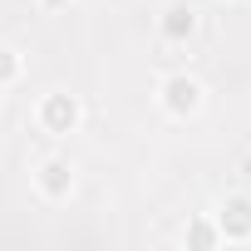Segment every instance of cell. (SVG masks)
<instances>
[{
  "instance_id": "obj_1",
  "label": "cell",
  "mask_w": 251,
  "mask_h": 251,
  "mask_svg": "<svg viewBox=\"0 0 251 251\" xmlns=\"http://www.w3.org/2000/svg\"><path fill=\"white\" fill-rule=\"evenodd\" d=\"M158 108H163L173 123L197 118V113L207 108V89H202V79H192V74H168V79H158Z\"/></svg>"
},
{
  "instance_id": "obj_2",
  "label": "cell",
  "mask_w": 251,
  "mask_h": 251,
  "mask_svg": "<svg viewBox=\"0 0 251 251\" xmlns=\"http://www.w3.org/2000/svg\"><path fill=\"white\" fill-rule=\"evenodd\" d=\"M35 123H40V133H50V138H69V133H79V123H84V103H79V94H69V89H50V94L35 103Z\"/></svg>"
},
{
  "instance_id": "obj_3",
  "label": "cell",
  "mask_w": 251,
  "mask_h": 251,
  "mask_svg": "<svg viewBox=\"0 0 251 251\" xmlns=\"http://www.w3.org/2000/svg\"><path fill=\"white\" fill-rule=\"evenodd\" d=\"M30 182H35L40 202L59 207V202H69V197H74V163H69V158H59V153H50V158H40V163H35Z\"/></svg>"
},
{
  "instance_id": "obj_4",
  "label": "cell",
  "mask_w": 251,
  "mask_h": 251,
  "mask_svg": "<svg viewBox=\"0 0 251 251\" xmlns=\"http://www.w3.org/2000/svg\"><path fill=\"white\" fill-rule=\"evenodd\" d=\"M212 222H217L222 241L246 246V241H251V192H226V197H222V207L212 212Z\"/></svg>"
},
{
  "instance_id": "obj_5",
  "label": "cell",
  "mask_w": 251,
  "mask_h": 251,
  "mask_svg": "<svg viewBox=\"0 0 251 251\" xmlns=\"http://www.w3.org/2000/svg\"><path fill=\"white\" fill-rule=\"evenodd\" d=\"M192 35H197V10L192 5H168L158 15V40L163 45H187Z\"/></svg>"
},
{
  "instance_id": "obj_6",
  "label": "cell",
  "mask_w": 251,
  "mask_h": 251,
  "mask_svg": "<svg viewBox=\"0 0 251 251\" xmlns=\"http://www.w3.org/2000/svg\"><path fill=\"white\" fill-rule=\"evenodd\" d=\"M20 74H25V59H20V50H10V45H0V89H10V84H20Z\"/></svg>"
},
{
  "instance_id": "obj_7",
  "label": "cell",
  "mask_w": 251,
  "mask_h": 251,
  "mask_svg": "<svg viewBox=\"0 0 251 251\" xmlns=\"http://www.w3.org/2000/svg\"><path fill=\"white\" fill-rule=\"evenodd\" d=\"M187 241H192V246H217V241H222V231H217L212 212H207V217H197V222L187 226Z\"/></svg>"
},
{
  "instance_id": "obj_8",
  "label": "cell",
  "mask_w": 251,
  "mask_h": 251,
  "mask_svg": "<svg viewBox=\"0 0 251 251\" xmlns=\"http://www.w3.org/2000/svg\"><path fill=\"white\" fill-rule=\"evenodd\" d=\"M40 5H45V10H59V5H64V0H40Z\"/></svg>"
},
{
  "instance_id": "obj_9",
  "label": "cell",
  "mask_w": 251,
  "mask_h": 251,
  "mask_svg": "<svg viewBox=\"0 0 251 251\" xmlns=\"http://www.w3.org/2000/svg\"><path fill=\"white\" fill-rule=\"evenodd\" d=\"M0 103H5V89H0Z\"/></svg>"
}]
</instances>
